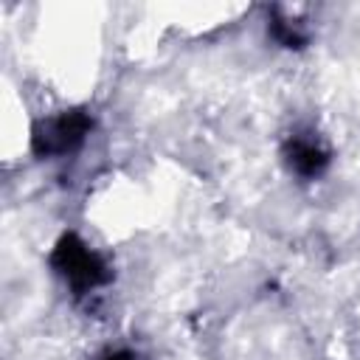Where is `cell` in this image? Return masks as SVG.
<instances>
[{
  "instance_id": "obj_5",
  "label": "cell",
  "mask_w": 360,
  "mask_h": 360,
  "mask_svg": "<svg viewBox=\"0 0 360 360\" xmlns=\"http://www.w3.org/2000/svg\"><path fill=\"white\" fill-rule=\"evenodd\" d=\"M107 360H135V354H129V352H115V354H110Z\"/></svg>"
},
{
  "instance_id": "obj_1",
  "label": "cell",
  "mask_w": 360,
  "mask_h": 360,
  "mask_svg": "<svg viewBox=\"0 0 360 360\" xmlns=\"http://www.w3.org/2000/svg\"><path fill=\"white\" fill-rule=\"evenodd\" d=\"M51 264L53 270L70 284L73 295H87L93 290H98L101 284L110 281V267L104 264V259L90 250L76 233H65L53 253H51Z\"/></svg>"
},
{
  "instance_id": "obj_3",
  "label": "cell",
  "mask_w": 360,
  "mask_h": 360,
  "mask_svg": "<svg viewBox=\"0 0 360 360\" xmlns=\"http://www.w3.org/2000/svg\"><path fill=\"white\" fill-rule=\"evenodd\" d=\"M284 158L295 174L318 177L329 163V149L312 132H295L284 143Z\"/></svg>"
},
{
  "instance_id": "obj_4",
  "label": "cell",
  "mask_w": 360,
  "mask_h": 360,
  "mask_svg": "<svg viewBox=\"0 0 360 360\" xmlns=\"http://www.w3.org/2000/svg\"><path fill=\"white\" fill-rule=\"evenodd\" d=\"M270 31H273V37H276L281 45H287V48H298V45L304 42V34H301L292 22H287V20H273Z\"/></svg>"
},
{
  "instance_id": "obj_2",
  "label": "cell",
  "mask_w": 360,
  "mask_h": 360,
  "mask_svg": "<svg viewBox=\"0 0 360 360\" xmlns=\"http://www.w3.org/2000/svg\"><path fill=\"white\" fill-rule=\"evenodd\" d=\"M93 129V118L84 110H70L56 118H48L34 127V152L39 158L70 155L82 146L87 132Z\"/></svg>"
}]
</instances>
